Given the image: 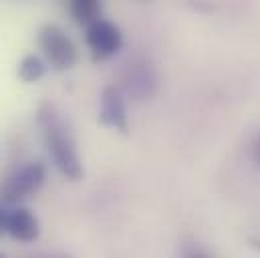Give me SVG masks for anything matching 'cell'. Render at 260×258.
Returning a JSON list of instances; mask_svg holds the SVG:
<instances>
[{"label":"cell","instance_id":"10","mask_svg":"<svg viewBox=\"0 0 260 258\" xmlns=\"http://www.w3.org/2000/svg\"><path fill=\"white\" fill-rule=\"evenodd\" d=\"M8 210L4 206H0V236L8 232Z\"/></svg>","mask_w":260,"mask_h":258},{"label":"cell","instance_id":"1","mask_svg":"<svg viewBox=\"0 0 260 258\" xmlns=\"http://www.w3.org/2000/svg\"><path fill=\"white\" fill-rule=\"evenodd\" d=\"M37 123L43 129L45 145L57 170L71 182L83 180L85 170H83V164L77 151V141H75L73 129L65 119L63 111L55 103L43 101L37 109Z\"/></svg>","mask_w":260,"mask_h":258},{"label":"cell","instance_id":"9","mask_svg":"<svg viewBox=\"0 0 260 258\" xmlns=\"http://www.w3.org/2000/svg\"><path fill=\"white\" fill-rule=\"evenodd\" d=\"M18 79L24 83H37L47 75V63L39 57V55H24L18 63Z\"/></svg>","mask_w":260,"mask_h":258},{"label":"cell","instance_id":"7","mask_svg":"<svg viewBox=\"0 0 260 258\" xmlns=\"http://www.w3.org/2000/svg\"><path fill=\"white\" fill-rule=\"evenodd\" d=\"M8 234L20 242H35L41 236V224L35 212L24 206H16L8 214Z\"/></svg>","mask_w":260,"mask_h":258},{"label":"cell","instance_id":"6","mask_svg":"<svg viewBox=\"0 0 260 258\" xmlns=\"http://www.w3.org/2000/svg\"><path fill=\"white\" fill-rule=\"evenodd\" d=\"M99 123L105 127H113L115 131L127 135L129 133V117L125 95L117 85H107L99 97Z\"/></svg>","mask_w":260,"mask_h":258},{"label":"cell","instance_id":"14","mask_svg":"<svg viewBox=\"0 0 260 258\" xmlns=\"http://www.w3.org/2000/svg\"><path fill=\"white\" fill-rule=\"evenodd\" d=\"M0 258H6V256H4V254H2V252H0Z\"/></svg>","mask_w":260,"mask_h":258},{"label":"cell","instance_id":"13","mask_svg":"<svg viewBox=\"0 0 260 258\" xmlns=\"http://www.w3.org/2000/svg\"><path fill=\"white\" fill-rule=\"evenodd\" d=\"M37 258H71V256H69V254H57V252H55V254H43V256H37Z\"/></svg>","mask_w":260,"mask_h":258},{"label":"cell","instance_id":"4","mask_svg":"<svg viewBox=\"0 0 260 258\" xmlns=\"http://www.w3.org/2000/svg\"><path fill=\"white\" fill-rule=\"evenodd\" d=\"M85 43L91 51L93 61L101 63V61L115 57L121 51L123 35L115 22H111L107 18H99L97 22H93L91 26L85 28Z\"/></svg>","mask_w":260,"mask_h":258},{"label":"cell","instance_id":"8","mask_svg":"<svg viewBox=\"0 0 260 258\" xmlns=\"http://www.w3.org/2000/svg\"><path fill=\"white\" fill-rule=\"evenodd\" d=\"M101 12H103V4L99 0H73L69 4V14L73 16V20L85 26L97 22L101 18Z\"/></svg>","mask_w":260,"mask_h":258},{"label":"cell","instance_id":"11","mask_svg":"<svg viewBox=\"0 0 260 258\" xmlns=\"http://www.w3.org/2000/svg\"><path fill=\"white\" fill-rule=\"evenodd\" d=\"M186 258H212L208 252H204V250H194V252H190Z\"/></svg>","mask_w":260,"mask_h":258},{"label":"cell","instance_id":"5","mask_svg":"<svg viewBox=\"0 0 260 258\" xmlns=\"http://www.w3.org/2000/svg\"><path fill=\"white\" fill-rule=\"evenodd\" d=\"M121 83L125 93L135 101H147L157 91V71L143 57H135L125 64L121 73Z\"/></svg>","mask_w":260,"mask_h":258},{"label":"cell","instance_id":"3","mask_svg":"<svg viewBox=\"0 0 260 258\" xmlns=\"http://www.w3.org/2000/svg\"><path fill=\"white\" fill-rule=\"evenodd\" d=\"M37 45L43 51L45 63L57 73L71 71L79 61L77 45L59 24H43L37 33Z\"/></svg>","mask_w":260,"mask_h":258},{"label":"cell","instance_id":"12","mask_svg":"<svg viewBox=\"0 0 260 258\" xmlns=\"http://www.w3.org/2000/svg\"><path fill=\"white\" fill-rule=\"evenodd\" d=\"M254 155H256V162L260 166V135L256 137V143H254Z\"/></svg>","mask_w":260,"mask_h":258},{"label":"cell","instance_id":"2","mask_svg":"<svg viewBox=\"0 0 260 258\" xmlns=\"http://www.w3.org/2000/svg\"><path fill=\"white\" fill-rule=\"evenodd\" d=\"M47 180V166L43 162H26L24 166L10 172L0 182V206H14L35 196Z\"/></svg>","mask_w":260,"mask_h":258}]
</instances>
